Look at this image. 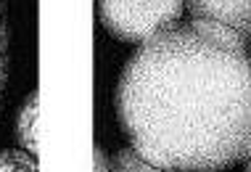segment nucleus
<instances>
[{"label": "nucleus", "mask_w": 251, "mask_h": 172, "mask_svg": "<svg viewBox=\"0 0 251 172\" xmlns=\"http://www.w3.org/2000/svg\"><path fill=\"white\" fill-rule=\"evenodd\" d=\"M5 77H8V32H5L3 3H0V98L5 90Z\"/></svg>", "instance_id": "obj_8"}, {"label": "nucleus", "mask_w": 251, "mask_h": 172, "mask_svg": "<svg viewBox=\"0 0 251 172\" xmlns=\"http://www.w3.org/2000/svg\"><path fill=\"white\" fill-rule=\"evenodd\" d=\"M182 13V0H98V19L117 40L146 43L172 29Z\"/></svg>", "instance_id": "obj_2"}, {"label": "nucleus", "mask_w": 251, "mask_h": 172, "mask_svg": "<svg viewBox=\"0 0 251 172\" xmlns=\"http://www.w3.org/2000/svg\"><path fill=\"white\" fill-rule=\"evenodd\" d=\"M0 172H37V162L32 159V154L3 151L0 154Z\"/></svg>", "instance_id": "obj_7"}, {"label": "nucleus", "mask_w": 251, "mask_h": 172, "mask_svg": "<svg viewBox=\"0 0 251 172\" xmlns=\"http://www.w3.org/2000/svg\"><path fill=\"white\" fill-rule=\"evenodd\" d=\"M96 172H106V159L100 148H96Z\"/></svg>", "instance_id": "obj_9"}, {"label": "nucleus", "mask_w": 251, "mask_h": 172, "mask_svg": "<svg viewBox=\"0 0 251 172\" xmlns=\"http://www.w3.org/2000/svg\"><path fill=\"white\" fill-rule=\"evenodd\" d=\"M191 27L196 32L206 34L209 40H217V43H225V45H233V48H246V40L241 37L233 27L227 24H220V22H206V19H191Z\"/></svg>", "instance_id": "obj_5"}, {"label": "nucleus", "mask_w": 251, "mask_h": 172, "mask_svg": "<svg viewBox=\"0 0 251 172\" xmlns=\"http://www.w3.org/2000/svg\"><path fill=\"white\" fill-rule=\"evenodd\" d=\"M108 167H111V172H167V170L151 164L148 159H143L135 148L117 151V154L111 156V162H108Z\"/></svg>", "instance_id": "obj_6"}, {"label": "nucleus", "mask_w": 251, "mask_h": 172, "mask_svg": "<svg viewBox=\"0 0 251 172\" xmlns=\"http://www.w3.org/2000/svg\"><path fill=\"white\" fill-rule=\"evenodd\" d=\"M243 172H251V156H249L246 162H243Z\"/></svg>", "instance_id": "obj_10"}, {"label": "nucleus", "mask_w": 251, "mask_h": 172, "mask_svg": "<svg viewBox=\"0 0 251 172\" xmlns=\"http://www.w3.org/2000/svg\"><path fill=\"white\" fill-rule=\"evenodd\" d=\"M114 109L143 159L172 172H220L251 156V56L191 24L138 45Z\"/></svg>", "instance_id": "obj_1"}, {"label": "nucleus", "mask_w": 251, "mask_h": 172, "mask_svg": "<svg viewBox=\"0 0 251 172\" xmlns=\"http://www.w3.org/2000/svg\"><path fill=\"white\" fill-rule=\"evenodd\" d=\"M37 93H32L29 98H26V103L22 106V114H19V141H22V146L29 151V154L37 156Z\"/></svg>", "instance_id": "obj_4"}, {"label": "nucleus", "mask_w": 251, "mask_h": 172, "mask_svg": "<svg viewBox=\"0 0 251 172\" xmlns=\"http://www.w3.org/2000/svg\"><path fill=\"white\" fill-rule=\"evenodd\" d=\"M191 19L233 27L243 40L251 37V0H188Z\"/></svg>", "instance_id": "obj_3"}]
</instances>
